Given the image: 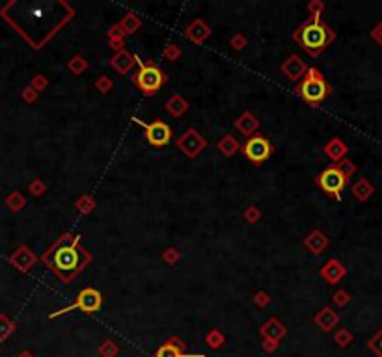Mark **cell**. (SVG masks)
<instances>
[{"label": "cell", "mask_w": 382, "mask_h": 357, "mask_svg": "<svg viewBox=\"0 0 382 357\" xmlns=\"http://www.w3.org/2000/svg\"><path fill=\"white\" fill-rule=\"evenodd\" d=\"M294 37H297V40L302 43V47H306L308 50H319L328 43L330 34H328V30L324 28V26H321L319 23H308V25H304L302 28L294 34Z\"/></svg>", "instance_id": "obj_1"}, {"label": "cell", "mask_w": 382, "mask_h": 357, "mask_svg": "<svg viewBox=\"0 0 382 357\" xmlns=\"http://www.w3.org/2000/svg\"><path fill=\"white\" fill-rule=\"evenodd\" d=\"M299 91L308 103H321V101L328 95V86H326L324 80L319 77L317 69H309V74L306 77V80L300 84Z\"/></svg>", "instance_id": "obj_2"}, {"label": "cell", "mask_w": 382, "mask_h": 357, "mask_svg": "<svg viewBox=\"0 0 382 357\" xmlns=\"http://www.w3.org/2000/svg\"><path fill=\"white\" fill-rule=\"evenodd\" d=\"M101 294L97 292L95 289H84L82 292L77 296V302L71 305H67V307H64L62 311H58V313H54L53 316H58V314H64V313H69V311H75V309H80V311H84V313H95L99 307H101Z\"/></svg>", "instance_id": "obj_3"}, {"label": "cell", "mask_w": 382, "mask_h": 357, "mask_svg": "<svg viewBox=\"0 0 382 357\" xmlns=\"http://www.w3.org/2000/svg\"><path fill=\"white\" fill-rule=\"evenodd\" d=\"M134 82H136V86L142 89L144 93L151 95V93H155L162 86L164 74H162V71L157 67H146V65H142V69H140L138 74L134 77Z\"/></svg>", "instance_id": "obj_4"}, {"label": "cell", "mask_w": 382, "mask_h": 357, "mask_svg": "<svg viewBox=\"0 0 382 357\" xmlns=\"http://www.w3.org/2000/svg\"><path fill=\"white\" fill-rule=\"evenodd\" d=\"M242 151H245L246 158H250L254 164H261V162H265L270 157V151H272V149H270V143L267 138L254 136L245 143Z\"/></svg>", "instance_id": "obj_5"}, {"label": "cell", "mask_w": 382, "mask_h": 357, "mask_svg": "<svg viewBox=\"0 0 382 357\" xmlns=\"http://www.w3.org/2000/svg\"><path fill=\"white\" fill-rule=\"evenodd\" d=\"M345 173L339 172L338 167H328V170H324L323 173H321V179H319V182H321V188H323L324 192H328V194H332V196H338L339 192L345 188Z\"/></svg>", "instance_id": "obj_6"}, {"label": "cell", "mask_w": 382, "mask_h": 357, "mask_svg": "<svg viewBox=\"0 0 382 357\" xmlns=\"http://www.w3.org/2000/svg\"><path fill=\"white\" fill-rule=\"evenodd\" d=\"M54 262H56V268L62 270V272H73L80 265V253L73 246H64L56 251Z\"/></svg>", "instance_id": "obj_7"}, {"label": "cell", "mask_w": 382, "mask_h": 357, "mask_svg": "<svg viewBox=\"0 0 382 357\" xmlns=\"http://www.w3.org/2000/svg\"><path fill=\"white\" fill-rule=\"evenodd\" d=\"M144 128H146L147 142L151 143V145L162 147V145H166V143L170 142L171 130H170V127H168L166 123L155 121V123H149V125H144Z\"/></svg>", "instance_id": "obj_8"}, {"label": "cell", "mask_w": 382, "mask_h": 357, "mask_svg": "<svg viewBox=\"0 0 382 357\" xmlns=\"http://www.w3.org/2000/svg\"><path fill=\"white\" fill-rule=\"evenodd\" d=\"M155 357H203V355L201 353H185L181 350V346H177V344H173V341H170V343L159 348Z\"/></svg>", "instance_id": "obj_9"}, {"label": "cell", "mask_w": 382, "mask_h": 357, "mask_svg": "<svg viewBox=\"0 0 382 357\" xmlns=\"http://www.w3.org/2000/svg\"><path fill=\"white\" fill-rule=\"evenodd\" d=\"M378 352H380V355H382V339H380V343H378Z\"/></svg>", "instance_id": "obj_10"}]
</instances>
